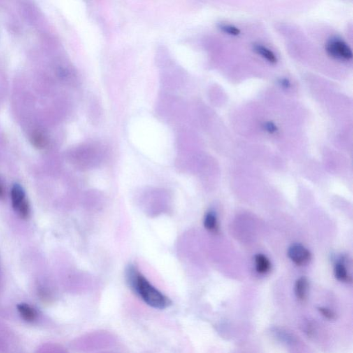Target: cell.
I'll list each match as a JSON object with an SVG mask.
<instances>
[{"label":"cell","instance_id":"6da1fadb","mask_svg":"<svg viewBox=\"0 0 353 353\" xmlns=\"http://www.w3.org/2000/svg\"><path fill=\"white\" fill-rule=\"evenodd\" d=\"M127 278L131 289L147 304L161 310L171 305V300L152 286L135 266L129 267Z\"/></svg>","mask_w":353,"mask_h":353},{"label":"cell","instance_id":"7a4b0ae2","mask_svg":"<svg viewBox=\"0 0 353 353\" xmlns=\"http://www.w3.org/2000/svg\"><path fill=\"white\" fill-rule=\"evenodd\" d=\"M10 198L12 206L19 217L22 219L28 218L30 213L29 205L22 186L18 184H14L10 191Z\"/></svg>","mask_w":353,"mask_h":353},{"label":"cell","instance_id":"3957f363","mask_svg":"<svg viewBox=\"0 0 353 353\" xmlns=\"http://www.w3.org/2000/svg\"><path fill=\"white\" fill-rule=\"evenodd\" d=\"M326 51L328 55L337 59L351 60L353 57L351 49L347 42L338 38H332L326 45Z\"/></svg>","mask_w":353,"mask_h":353},{"label":"cell","instance_id":"277c9868","mask_svg":"<svg viewBox=\"0 0 353 353\" xmlns=\"http://www.w3.org/2000/svg\"><path fill=\"white\" fill-rule=\"evenodd\" d=\"M288 255L293 262L299 266L307 264L311 259L310 251L299 244H293L290 247L288 251Z\"/></svg>","mask_w":353,"mask_h":353},{"label":"cell","instance_id":"5b68a950","mask_svg":"<svg viewBox=\"0 0 353 353\" xmlns=\"http://www.w3.org/2000/svg\"><path fill=\"white\" fill-rule=\"evenodd\" d=\"M254 261H255L256 270L257 273L265 274L269 271L271 265L269 259L264 254H258L255 255Z\"/></svg>","mask_w":353,"mask_h":353},{"label":"cell","instance_id":"8992f818","mask_svg":"<svg viewBox=\"0 0 353 353\" xmlns=\"http://www.w3.org/2000/svg\"><path fill=\"white\" fill-rule=\"evenodd\" d=\"M308 286V282L306 277H302L297 280L296 286H295V293L299 300H304L306 297Z\"/></svg>","mask_w":353,"mask_h":353},{"label":"cell","instance_id":"52a82bcc","mask_svg":"<svg viewBox=\"0 0 353 353\" xmlns=\"http://www.w3.org/2000/svg\"><path fill=\"white\" fill-rule=\"evenodd\" d=\"M253 49L254 51L263 58H264L265 59H266L267 61H269L270 63L275 64V63L277 62V58L276 55L269 49L266 48V47H263L261 45H254Z\"/></svg>","mask_w":353,"mask_h":353},{"label":"cell","instance_id":"ba28073f","mask_svg":"<svg viewBox=\"0 0 353 353\" xmlns=\"http://www.w3.org/2000/svg\"><path fill=\"white\" fill-rule=\"evenodd\" d=\"M18 310L21 315L26 321H31L36 318L37 313L34 309L31 308L29 305L20 304L18 305Z\"/></svg>","mask_w":353,"mask_h":353},{"label":"cell","instance_id":"9c48e42d","mask_svg":"<svg viewBox=\"0 0 353 353\" xmlns=\"http://www.w3.org/2000/svg\"><path fill=\"white\" fill-rule=\"evenodd\" d=\"M203 225H204L205 228L209 231L215 232L217 231V220L215 212H208L205 215L204 221H203Z\"/></svg>","mask_w":353,"mask_h":353},{"label":"cell","instance_id":"30bf717a","mask_svg":"<svg viewBox=\"0 0 353 353\" xmlns=\"http://www.w3.org/2000/svg\"><path fill=\"white\" fill-rule=\"evenodd\" d=\"M335 276L341 282H347L349 278V273L345 266L342 263H337L335 266Z\"/></svg>","mask_w":353,"mask_h":353},{"label":"cell","instance_id":"8fae6325","mask_svg":"<svg viewBox=\"0 0 353 353\" xmlns=\"http://www.w3.org/2000/svg\"><path fill=\"white\" fill-rule=\"evenodd\" d=\"M219 29L222 30L223 32L227 33L231 36H237L240 34L241 31L236 26L231 25V24H222L219 25Z\"/></svg>","mask_w":353,"mask_h":353},{"label":"cell","instance_id":"7c38bea8","mask_svg":"<svg viewBox=\"0 0 353 353\" xmlns=\"http://www.w3.org/2000/svg\"><path fill=\"white\" fill-rule=\"evenodd\" d=\"M264 129L267 132L271 133V134H273V133H275L278 131L277 126L275 125L273 122H266V124H264Z\"/></svg>","mask_w":353,"mask_h":353},{"label":"cell","instance_id":"4fadbf2b","mask_svg":"<svg viewBox=\"0 0 353 353\" xmlns=\"http://www.w3.org/2000/svg\"><path fill=\"white\" fill-rule=\"evenodd\" d=\"M319 311H320L321 313L322 314L324 317L328 318V319H334L335 318V314L333 313V311H331V310H329L328 308H319Z\"/></svg>","mask_w":353,"mask_h":353},{"label":"cell","instance_id":"5bb4252c","mask_svg":"<svg viewBox=\"0 0 353 353\" xmlns=\"http://www.w3.org/2000/svg\"><path fill=\"white\" fill-rule=\"evenodd\" d=\"M280 84L282 87L285 88V89H289L291 87V82L288 79L286 78L280 80Z\"/></svg>","mask_w":353,"mask_h":353},{"label":"cell","instance_id":"9a60e30c","mask_svg":"<svg viewBox=\"0 0 353 353\" xmlns=\"http://www.w3.org/2000/svg\"><path fill=\"white\" fill-rule=\"evenodd\" d=\"M3 196V190L2 186L0 184V198H2Z\"/></svg>","mask_w":353,"mask_h":353}]
</instances>
